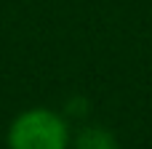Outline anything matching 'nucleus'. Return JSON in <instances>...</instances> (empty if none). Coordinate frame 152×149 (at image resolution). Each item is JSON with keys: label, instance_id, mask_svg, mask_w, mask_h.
Wrapping results in <instances>:
<instances>
[{"label": "nucleus", "instance_id": "1", "mask_svg": "<svg viewBox=\"0 0 152 149\" xmlns=\"http://www.w3.org/2000/svg\"><path fill=\"white\" fill-rule=\"evenodd\" d=\"M5 144L8 149H69L72 128L64 112L29 107L11 120Z\"/></svg>", "mask_w": 152, "mask_h": 149}, {"label": "nucleus", "instance_id": "2", "mask_svg": "<svg viewBox=\"0 0 152 149\" xmlns=\"http://www.w3.org/2000/svg\"><path fill=\"white\" fill-rule=\"evenodd\" d=\"M69 149H120V141L104 125H83L77 133H72Z\"/></svg>", "mask_w": 152, "mask_h": 149}, {"label": "nucleus", "instance_id": "3", "mask_svg": "<svg viewBox=\"0 0 152 149\" xmlns=\"http://www.w3.org/2000/svg\"><path fill=\"white\" fill-rule=\"evenodd\" d=\"M86 115H88V99L75 96V99L67 101V109H64V117H67V120H69V117H86Z\"/></svg>", "mask_w": 152, "mask_h": 149}]
</instances>
